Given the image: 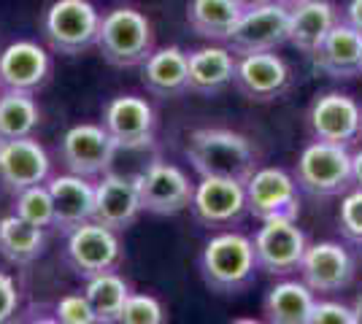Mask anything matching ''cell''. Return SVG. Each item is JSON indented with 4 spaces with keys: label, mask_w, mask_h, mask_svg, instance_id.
I'll list each match as a JSON object with an SVG mask.
<instances>
[{
    "label": "cell",
    "mask_w": 362,
    "mask_h": 324,
    "mask_svg": "<svg viewBox=\"0 0 362 324\" xmlns=\"http://www.w3.org/2000/svg\"><path fill=\"white\" fill-rule=\"evenodd\" d=\"M187 160L200 179H233L246 184L259 168V152L243 133L227 127H197L187 138Z\"/></svg>",
    "instance_id": "6da1fadb"
},
{
    "label": "cell",
    "mask_w": 362,
    "mask_h": 324,
    "mask_svg": "<svg viewBox=\"0 0 362 324\" xmlns=\"http://www.w3.org/2000/svg\"><path fill=\"white\" fill-rule=\"evenodd\" d=\"M259 270L255 254V241L241 232H219L203 246L200 276L203 284L216 294L243 292Z\"/></svg>",
    "instance_id": "7a4b0ae2"
},
{
    "label": "cell",
    "mask_w": 362,
    "mask_h": 324,
    "mask_svg": "<svg viewBox=\"0 0 362 324\" xmlns=\"http://www.w3.org/2000/svg\"><path fill=\"white\" fill-rule=\"evenodd\" d=\"M98 49L114 68H141L154 52L151 19L133 6H117L103 14Z\"/></svg>",
    "instance_id": "3957f363"
},
{
    "label": "cell",
    "mask_w": 362,
    "mask_h": 324,
    "mask_svg": "<svg viewBox=\"0 0 362 324\" xmlns=\"http://www.w3.org/2000/svg\"><path fill=\"white\" fill-rule=\"evenodd\" d=\"M103 14L92 0H52L41 16V32L52 52L76 57L98 47Z\"/></svg>",
    "instance_id": "277c9868"
},
{
    "label": "cell",
    "mask_w": 362,
    "mask_h": 324,
    "mask_svg": "<svg viewBox=\"0 0 362 324\" xmlns=\"http://www.w3.org/2000/svg\"><path fill=\"white\" fill-rule=\"evenodd\" d=\"M295 181L314 198H335L351 186V152L349 146L314 140L295 162Z\"/></svg>",
    "instance_id": "5b68a950"
},
{
    "label": "cell",
    "mask_w": 362,
    "mask_h": 324,
    "mask_svg": "<svg viewBox=\"0 0 362 324\" xmlns=\"http://www.w3.org/2000/svg\"><path fill=\"white\" fill-rule=\"evenodd\" d=\"M133 181L141 198V208L154 216H176L192 205L195 184L187 179L184 170L170 162L154 160Z\"/></svg>",
    "instance_id": "8992f818"
},
{
    "label": "cell",
    "mask_w": 362,
    "mask_h": 324,
    "mask_svg": "<svg viewBox=\"0 0 362 324\" xmlns=\"http://www.w3.org/2000/svg\"><path fill=\"white\" fill-rule=\"evenodd\" d=\"M246 189V208L249 214L268 222V219H292L300 216V195L298 181L284 168H257L255 176L243 184Z\"/></svg>",
    "instance_id": "52a82bcc"
},
{
    "label": "cell",
    "mask_w": 362,
    "mask_h": 324,
    "mask_svg": "<svg viewBox=\"0 0 362 324\" xmlns=\"http://www.w3.org/2000/svg\"><path fill=\"white\" fill-rule=\"evenodd\" d=\"M252 241H255L259 270H265L271 276H289V273L300 270L308 241H305V232L298 227V222L268 219V222H262V227L257 230Z\"/></svg>",
    "instance_id": "ba28073f"
},
{
    "label": "cell",
    "mask_w": 362,
    "mask_h": 324,
    "mask_svg": "<svg viewBox=\"0 0 362 324\" xmlns=\"http://www.w3.org/2000/svg\"><path fill=\"white\" fill-rule=\"evenodd\" d=\"M117 152H119V146L108 136L103 124H74L60 140V160L65 162L68 173L84 176V179L108 173Z\"/></svg>",
    "instance_id": "9c48e42d"
},
{
    "label": "cell",
    "mask_w": 362,
    "mask_h": 324,
    "mask_svg": "<svg viewBox=\"0 0 362 324\" xmlns=\"http://www.w3.org/2000/svg\"><path fill=\"white\" fill-rule=\"evenodd\" d=\"M65 263L74 268V273L81 278H92L117 270L122 263V244L119 235L108 230L98 222H87L81 227L68 232L65 244Z\"/></svg>",
    "instance_id": "30bf717a"
},
{
    "label": "cell",
    "mask_w": 362,
    "mask_h": 324,
    "mask_svg": "<svg viewBox=\"0 0 362 324\" xmlns=\"http://www.w3.org/2000/svg\"><path fill=\"white\" fill-rule=\"evenodd\" d=\"M305 122L314 140L351 146L362 136V106L344 92H322L311 100Z\"/></svg>",
    "instance_id": "8fae6325"
},
{
    "label": "cell",
    "mask_w": 362,
    "mask_h": 324,
    "mask_svg": "<svg viewBox=\"0 0 362 324\" xmlns=\"http://www.w3.org/2000/svg\"><path fill=\"white\" fill-rule=\"evenodd\" d=\"M289 38V8L268 0L262 6L246 8L233 30L227 47L233 49L238 57L243 54H259V52H276Z\"/></svg>",
    "instance_id": "7c38bea8"
},
{
    "label": "cell",
    "mask_w": 362,
    "mask_h": 324,
    "mask_svg": "<svg viewBox=\"0 0 362 324\" xmlns=\"http://www.w3.org/2000/svg\"><path fill=\"white\" fill-rule=\"evenodd\" d=\"M233 87L255 103H271L292 87V68L289 62L276 52H259V54H243L235 65Z\"/></svg>",
    "instance_id": "4fadbf2b"
},
{
    "label": "cell",
    "mask_w": 362,
    "mask_h": 324,
    "mask_svg": "<svg viewBox=\"0 0 362 324\" xmlns=\"http://www.w3.org/2000/svg\"><path fill=\"white\" fill-rule=\"evenodd\" d=\"M189 211H192L197 224H203V227H211V230L233 227L249 211L246 208V189L233 179L206 176V179H200V184H195Z\"/></svg>",
    "instance_id": "5bb4252c"
},
{
    "label": "cell",
    "mask_w": 362,
    "mask_h": 324,
    "mask_svg": "<svg viewBox=\"0 0 362 324\" xmlns=\"http://www.w3.org/2000/svg\"><path fill=\"white\" fill-rule=\"evenodd\" d=\"M103 127L119 149H144L154 140L157 114L141 95H117L103 106Z\"/></svg>",
    "instance_id": "9a60e30c"
},
{
    "label": "cell",
    "mask_w": 362,
    "mask_h": 324,
    "mask_svg": "<svg viewBox=\"0 0 362 324\" xmlns=\"http://www.w3.org/2000/svg\"><path fill=\"white\" fill-rule=\"evenodd\" d=\"M52 176V160L38 140L28 138L0 140V181L11 192L46 184Z\"/></svg>",
    "instance_id": "2e32d148"
},
{
    "label": "cell",
    "mask_w": 362,
    "mask_h": 324,
    "mask_svg": "<svg viewBox=\"0 0 362 324\" xmlns=\"http://www.w3.org/2000/svg\"><path fill=\"white\" fill-rule=\"evenodd\" d=\"M52 78V54L38 41H14L0 52V90L38 92Z\"/></svg>",
    "instance_id": "e0dca14e"
},
{
    "label": "cell",
    "mask_w": 362,
    "mask_h": 324,
    "mask_svg": "<svg viewBox=\"0 0 362 324\" xmlns=\"http://www.w3.org/2000/svg\"><path fill=\"white\" fill-rule=\"evenodd\" d=\"M354 257L346 246L335 241H322L305 248V257L300 265L303 281L311 287V292L335 294L346 289L354 278Z\"/></svg>",
    "instance_id": "ac0fdd59"
},
{
    "label": "cell",
    "mask_w": 362,
    "mask_h": 324,
    "mask_svg": "<svg viewBox=\"0 0 362 324\" xmlns=\"http://www.w3.org/2000/svg\"><path fill=\"white\" fill-rule=\"evenodd\" d=\"M141 198L133 179H124L119 173H103L100 184H95V214L92 222L103 224L108 230L122 232L136 224L141 214Z\"/></svg>",
    "instance_id": "d6986e66"
},
{
    "label": "cell",
    "mask_w": 362,
    "mask_h": 324,
    "mask_svg": "<svg viewBox=\"0 0 362 324\" xmlns=\"http://www.w3.org/2000/svg\"><path fill=\"white\" fill-rule=\"evenodd\" d=\"M314 68L327 78H354L362 68V32L344 19L327 32V38L311 54Z\"/></svg>",
    "instance_id": "ffe728a7"
},
{
    "label": "cell",
    "mask_w": 362,
    "mask_h": 324,
    "mask_svg": "<svg viewBox=\"0 0 362 324\" xmlns=\"http://www.w3.org/2000/svg\"><path fill=\"white\" fill-rule=\"evenodd\" d=\"M46 186H49L52 200H54V227H60L62 232H71L92 222L95 184H90V179L65 173V176L49 179Z\"/></svg>",
    "instance_id": "44dd1931"
},
{
    "label": "cell",
    "mask_w": 362,
    "mask_h": 324,
    "mask_svg": "<svg viewBox=\"0 0 362 324\" xmlns=\"http://www.w3.org/2000/svg\"><path fill=\"white\" fill-rule=\"evenodd\" d=\"M141 81L154 97H179L189 92V54L181 47L154 49L141 65Z\"/></svg>",
    "instance_id": "7402d4cb"
},
{
    "label": "cell",
    "mask_w": 362,
    "mask_h": 324,
    "mask_svg": "<svg viewBox=\"0 0 362 324\" xmlns=\"http://www.w3.org/2000/svg\"><path fill=\"white\" fill-rule=\"evenodd\" d=\"M238 54L230 47L209 44L189 52V92L211 97L219 95L235 78Z\"/></svg>",
    "instance_id": "603a6c76"
},
{
    "label": "cell",
    "mask_w": 362,
    "mask_h": 324,
    "mask_svg": "<svg viewBox=\"0 0 362 324\" xmlns=\"http://www.w3.org/2000/svg\"><path fill=\"white\" fill-rule=\"evenodd\" d=\"M338 22H341V14L332 0H305L300 6L289 8L287 44L311 57Z\"/></svg>",
    "instance_id": "cb8c5ba5"
},
{
    "label": "cell",
    "mask_w": 362,
    "mask_h": 324,
    "mask_svg": "<svg viewBox=\"0 0 362 324\" xmlns=\"http://www.w3.org/2000/svg\"><path fill=\"white\" fill-rule=\"evenodd\" d=\"M243 8L238 0H189L187 3V25L189 30L214 41V44H227L233 30L238 28L243 16Z\"/></svg>",
    "instance_id": "d4e9b609"
},
{
    "label": "cell",
    "mask_w": 362,
    "mask_h": 324,
    "mask_svg": "<svg viewBox=\"0 0 362 324\" xmlns=\"http://www.w3.org/2000/svg\"><path fill=\"white\" fill-rule=\"evenodd\" d=\"M317 297L305 281H279L265 294V322L268 324H308Z\"/></svg>",
    "instance_id": "484cf974"
},
{
    "label": "cell",
    "mask_w": 362,
    "mask_h": 324,
    "mask_svg": "<svg viewBox=\"0 0 362 324\" xmlns=\"http://www.w3.org/2000/svg\"><path fill=\"white\" fill-rule=\"evenodd\" d=\"M46 246L44 227H35L30 222L19 219L16 214L0 219V254L11 265L35 263Z\"/></svg>",
    "instance_id": "4316f807"
},
{
    "label": "cell",
    "mask_w": 362,
    "mask_h": 324,
    "mask_svg": "<svg viewBox=\"0 0 362 324\" xmlns=\"http://www.w3.org/2000/svg\"><path fill=\"white\" fill-rule=\"evenodd\" d=\"M130 294L133 292H130L127 281L117 270L92 276L84 284V297L90 300L98 324H119L122 311H124V303Z\"/></svg>",
    "instance_id": "83f0119b"
},
{
    "label": "cell",
    "mask_w": 362,
    "mask_h": 324,
    "mask_svg": "<svg viewBox=\"0 0 362 324\" xmlns=\"http://www.w3.org/2000/svg\"><path fill=\"white\" fill-rule=\"evenodd\" d=\"M41 122V108L33 92L0 90V140L28 138Z\"/></svg>",
    "instance_id": "f1b7e54d"
},
{
    "label": "cell",
    "mask_w": 362,
    "mask_h": 324,
    "mask_svg": "<svg viewBox=\"0 0 362 324\" xmlns=\"http://www.w3.org/2000/svg\"><path fill=\"white\" fill-rule=\"evenodd\" d=\"M14 214L35 227H54V200L46 184L30 186L16 192L14 198Z\"/></svg>",
    "instance_id": "f546056e"
},
{
    "label": "cell",
    "mask_w": 362,
    "mask_h": 324,
    "mask_svg": "<svg viewBox=\"0 0 362 324\" xmlns=\"http://www.w3.org/2000/svg\"><path fill=\"white\" fill-rule=\"evenodd\" d=\"M168 313L163 303L151 294H130L124 311H122L119 324H165Z\"/></svg>",
    "instance_id": "4dcf8cb0"
},
{
    "label": "cell",
    "mask_w": 362,
    "mask_h": 324,
    "mask_svg": "<svg viewBox=\"0 0 362 324\" xmlns=\"http://www.w3.org/2000/svg\"><path fill=\"white\" fill-rule=\"evenodd\" d=\"M338 227L351 244L362 246V189L349 192L338 208Z\"/></svg>",
    "instance_id": "1f68e13d"
},
{
    "label": "cell",
    "mask_w": 362,
    "mask_h": 324,
    "mask_svg": "<svg viewBox=\"0 0 362 324\" xmlns=\"http://www.w3.org/2000/svg\"><path fill=\"white\" fill-rule=\"evenodd\" d=\"M54 316H57L62 324H98L95 311H92L90 300L84 297V292L60 297L57 306H54Z\"/></svg>",
    "instance_id": "d6a6232c"
},
{
    "label": "cell",
    "mask_w": 362,
    "mask_h": 324,
    "mask_svg": "<svg viewBox=\"0 0 362 324\" xmlns=\"http://www.w3.org/2000/svg\"><path fill=\"white\" fill-rule=\"evenodd\" d=\"M308 324H354V311L338 300H317Z\"/></svg>",
    "instance_id": "836d02e7"
},
{
    "label": "cell",
    "mask_w": 362,
    "mask_h": 324,
    "mask_svg": "<svg viewBox=\"0 0 362 324\" xmlns=\"http://www.w3.org/2000/svg\"><path fill=\"white\" fill-rule=\"evenodd\" d=\"M19 313V289L8 273L0 270V324H14Z\"/></svg>",
    "instance_id": "e575fe53"
},
{
    "label": "cell",
    "mask_w": 362,
    "mask_h": 324,
    "mask_svg": "<svg viewBox=\"0 0 362 324\" xmlns=\"http://www.w3.org/2000/svg\"><path fill=\"white\" fill-rule=\"evenodd\" d=\"M14 324H62L54 313H46L44 308H38V306H30V308L25 311V313H16Z\"/></svg>",
    "instance_id": "d590c367"
},
{
    "label": "cell",
    "mask_w": 362,
    "mask_h": 324,
    "mask_svg": "<svg viewBox=\"0 0 362 324\" xmlns=\"http://www.w3.org/2000/svg\"><path fill=\"white\" fill-rule=\"evenodd\" d=\"M344 22L351 25L357 32H362V0H349L346 11H344Z\"/></svg>",
    "instance_id": "8d00e7d4"
},
{
    "label": "cell",
    "mask_w": 362,
    "mask_h": 324,
    "mask_svg": "<svg viewBox=\"0 0 362 324\" xmlns=\"http://www.w3.org/2000/svg\"><path fill=\"white\" fill-rule=\"evenodd\" d=\"M351 186L362 189V149L351 155Z\"/></svg>",
    "instance_id": "74e56055"
},
{
    "label": "cell",
    "mask_w": 362,
    "mask_h": 324,
    "mask_svg": "<svg viewBox=\"0 0 362 324\" xmlns=\"http://www.w3.org/2000/svg\"><path fill=\"white\" fill-rule=\"evenodd\" d=\"M351 311H354V324H362V294H357V297H354Z\"/></svg>",
    "instance_id": "f35d334b"
},
{
    "label": "cell",
    "mask_w": 362,
    "mask_h": 324,
    "mask_svg": "<svg viewBox=\"0 0 362 324\" xmlns=\"http://www.w3.org/2000/svg\"><path fill=\"white\" fill-rule=\"evenodd\" d=\"M243 8H255V6H262V3H268V0H238Z\"/></svg>",
    "instance_id": "ab89813d"
},
{
    "label": "cell",
    "mask_w": 362,
    "mask_h": 324,
    "mask_svg": "<svg viewBox=\"0 0 362 324\" xmlns=\"http://www.w3.org/2000/svg\"><path fill=\"white\" fill-rule=\"evenodd\" d=\"M230 324H265V322H259V319H249V316H243V319H233Z\"/></svg>",
    "instance_id": "60d3db41"
},
{
    "label": "cell",
    "mask_w": 362,
    "mask_h": 324,
    "mask_svg": "<svg viewBox=\"0 0 362 324\" xmlns=\"http://www.w3.org/2000/svg\"><path fill=\"white\" fill-rule=\"evenodd\" d=\"M276 3H281V6H287V8H295V6H300L305 0H276Z\"/></svg>",
    "instance_id": "b9f144b4"
},
{
    "label": "cell",
    "mask_w": 362,
    "mask_h": 324,
    "mask_svg": "<svg viewBox=\"0 0 362 324\" xmlns=\"http://www.w3.org/2000/svg\"><path fill=\"white\" fill-rule=\"evenodd\" d=\"M360 76H362V68H360Z\"/></svg>",
    "instance_id": "7bdbcfd3"
}]
</instances>
